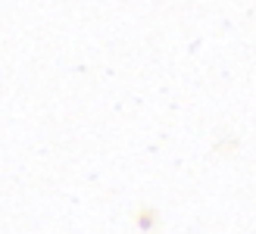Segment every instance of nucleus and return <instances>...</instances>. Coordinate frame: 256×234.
Instances as JSON below:
<instances>
[]
</instances>
